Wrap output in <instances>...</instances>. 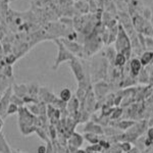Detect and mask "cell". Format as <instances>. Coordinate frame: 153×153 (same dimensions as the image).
Segmentation results:
<instances>
[{"label":"cell","mask_w":153,"mask_h":153,"mask_svg":"<svg viewBox=\"0 0 153 153\" xmlns=\"http://www.w3.org/2000/svg\"><path fill=\"white\" fill-rule=\"evenodd\" d=\"M114 49L117 51V53H122L123 55H125L128 60L130 59L132 46H131L129 36L127 35V32H126V30H124L122 25H118V34L117 37V40H115Z\"/></svg>","instance_id":"cell-1"},{"label":"cell","mask_w":153,"mask_h":153,"mask_svg":"<svg viewBox=\"0 0 153 153\" xmlns=\"http://www.w3.org/2000/svg\"><path fill=\"white\" fill-rule=\"evenodd\" d=\"M54 42H55L58 47L57 57H56L55 62H54V65H53V70H56L62 62L68 61V60H71V59H74L76 56L74 55L73 53H71L70 51L65 47V45L61 43L60 39H54Z\"/></svg>","instance_id":"cell-2"},{"label":"cell","mask_w":153,"mask_h":153,"mask_svg":"<svg viewBox=\"0 0 153 153\" xmlns=\"http://www.w3.org/2000/svg\"><path fill=\"white\" fill-rule=\"evenodd\" d=\"M70 66H71V71H73L74 75H75L76 79L78 80L79 83H81V82H83L84 80H86L85 71H84L82 63H81L76 57L74 59H71V60H70Z\"/></svg>","instance_id":"cell-3"},{"label":"cell","mask_w":153,"mask_h":153,"mask_svg":"<svg viewBox=\"0 0 153 153\" xmlns=\"http://www.w3.org/2000/svg\"><path fill=\"white\" fill-rule=\"evenodd\" d=\"M60 41H61V43L65 45V47L68 49V50L70 51L71 53L78 54V53L82 52V49H83L82 46H81L80 44L76 43V42L70 41V40H68V39H65V38L60 39Z\"/></svg>","instance_id":"cell-4"},{"label":"cell","mask_w":153,"mask_h":153,"mask_svg":"<svg viewBox=\"0 0 153 153\" xmlns=\"http://www.w3.org/2000/svg\"><path fill=\"white\" fill-rule=\"evenodd\" d=\"M130 68H131V74L133 76H138L140 71H142V65L139 58H133L130 61Z\"/></svg>","instance_id":"cell-5"},{"label":"cell","mask_w":153,"mask_h":153,"mask_svg":"<svg viewBox=\"0 0 153 153\" xmlns=\"http://www.w3.org/2000/svg\"><path fill=\"white\" fill-rule=\"evenodd\" d=\"M140 61H141L142 66H147L148 65H150V63L153 61V51H151V50L145 51V52L141 55Z\"/></svg>","instance_id":"cell-6"},{"label":"cell","mask_w":153,"mask_h":153,"mask_svg":"<svg viewBox=\"0 0 153 153\" xmlns=\"http://www.w3.org/2000/svg\"><path fill=\"white\" fill-rule=\"evenodd\" d=\"M86 132H90L92 134H95V135H98V134H103V130L100 126L98 125H95L94 123H89L87 125L85 129Z\"/></svg>","instance_id":"cell-7"},{"label":"cell","mask_w":153,"mask_h":153,"mask_svg":"<svg viewBox=\"0 0 153 153\" xmlns=\"http://www.w3.org/2000/svg\"><path fill=\"white\" fill-rule=\"evenodd\" d=\"M128 59L126 58L125 55H123L122 53H117V55H115V58L114 60H113V62H114V65L115 66H118V68H123L126 63H127Z\"/></svg>","instance_id":"cell-8"},{"label":"cell","mask_w":153,"mask_h":153,"mask_svg":"<svg viewBox=\"0 0 153 153\" xmlns=\"http://www.w3.org/2000/svg\"><path fill=\"white\" fill-rule=\"evenodd\" d=\"M60 99L63 101V102H66V101L71 100V92L68 88H65L61 90L60 92Z\"/></svg>","instance_id":"cell-9"},{"label":"cell","mask_w":153,"mask_h":153,"mask_svg":"<svg viewBox=\"0 0 153 153\" xmlns=\"http://www.w3.org/2000/svg\"><path fill=\"white\" fill-rule=\"evenodd\" d=\"M135 124H136V122H134V120H122L120 123H118L117 127L120 128V130L125 131V130L130 129V128L133 127Z\"/></svg>","instance_id":"cell-10"},{"label":"cell","mask_w":153,"mask_h":153,"mask_svg":"<svg viewBox=\"0 0 153 153\" xmlns=\"http://www.w3.org/2000/svg\"><path fill=\"white\" fill-rule=\"evenodd\" d=\"M115 55H117V51H115L114 48H107L106 49V58L109 61H113L115 58Z\"/></svg>","instance_id":"cell-11"},{"label":"cell","mask_w":153,"mask_h":153,"mask_svg":"<svg viewBox=\"0 0 153 153\" xmlns=\"http://www.w3.org/2000/svg\"><path fill=\"white\" fill-rule=\"evenodd\" d=\"M120 148H122V151H124L126 153L130 152L131 150H132V145H131L130 142L125 141V142H123L122 144H120Z\"/></svg>","instance_id":"cell-12"},{"label":"cell","mask_w":153,"mask_h":153,"mask_svg":"<svg viewBox=\"0 0 153 153\" xmlns=\"http://www.w3.org/2000/svg\"><path fill=\"white\" fill-rule=\"evenodd\" d=\"M73 141H74V145L79 147L83 143V137H81V136L78 134H75L73 136Z\"/></svg>","instance_id":"cell-13"},{"label":"cell","mask_w":153,"mask_h":153,"mask_svg":"<svg viewBox=\"0 0 153 153\" xmlns=\"http://www.w3.org/2000/svg\"><path fill=\"white\" fill-rule=\"evenodd\" d=\"M123 114V109L122 108H114L111 112V118H118L120 115Z\"/></svg>","instance_id":"cell-14"},{"label":"cell","mask_w":153,"mask_h":153,"mask_svg":"<svg viewBox=\"0 0 153 153\" xmlns=\"http://www.w3.org/2000/svg\"><path fill=\"white\" fill-rule=\"evenodd\" d=\"M16 110H18V106L16 104H13V103H11V104H9L8 107H7V114H12V113L16 112Z\"/></svg>","instance_id":"cell-15"},{"label":"cell","mask_w":153,"mask_h":153,"mask_svg":"<svg viewBox=\"0 0 153 153\" xmlns=\"http://www.w3.org/2000/svg\"><path fill=\"white\" fill-rule=\"evenodd\" d=\"M147 138L153 141V127H150L147 131Z\"/></svg>","instance_id":"cell-16"},{"label":"cell","mask_w":153,"mask_h":153,"mask_svg":"<svg viewBox=\"0 0 153 153\" xmlns=\"http://www.w3.org/2000/svg\"><path fill=\"white\" fill-rule=\"evenodd\" d=\"M46 152H47V147L44 146V145L39 146L38 149H37V153H46Z\"/></svg>","instance_id":"cell-17"},{"label":"cell","mask_w":153,"mask_h":153,"mask_svg":"<svg viewBox=\"0 0 153 153\" xmlns=\"http://www.w3.org/2000/svg\"><path fill=\"white\" fill-rule=\"evenodd\" d=\"M99 145L101 147H104V148H110V144L108 142H105V141H100L99 142Z\"/></svg>","instance_id":"cell-18"},{"label":"cell","mask_w":153,"mask_h":153,"mask_svg":"<svg viewBox=\"0 0 153 153\" xmlns=\"http://www.w3.org/2000/svg\"><path fill=\"white\" fill-rule=\"evenodd\" d=\"M0 2H2V3H8L9 0H0Z\"/></svg>","instance_id":"cell-19"},{"label":"cell","mask_w":153,"mask_h":153,"mask_svg":"<svg viewBox=\"0 0 153 153\" xmlns=\"http://www.w3.org/2000/svg\"><path fill=\"white\" fill-rule=\"evenodd\" d=\"M76 153H86V152L85 151H82V150H79V151L76 152Z\"/></svg>","instance_id":"cell-20"},{"label":"cell","mask_w":153,"mask_h":153,"mask_svg":"<svg viewBox=\"0 0 153 153\" xmlns=\"http://www.w3.org/2000/svg\"><path fill=\"white\" fill-rule=\"evenodd\" d=\"M1 128H2V122L0 120V131H1Z\"/></svg>","instance_id":"cell-21"},{"label":"cell","mask_w":153,"mask_h":153,"mask_svg":"<svg viewBox=\"0 0 153 153\" xmlns=\"http://www.w3.org/2000/svg\"><path fill=\"white\" fill-rule=\"evenodd\" d=\"M83 1H87V0H83Z\"/></svg>","instance_id":"cell-22"}]
</instances>
